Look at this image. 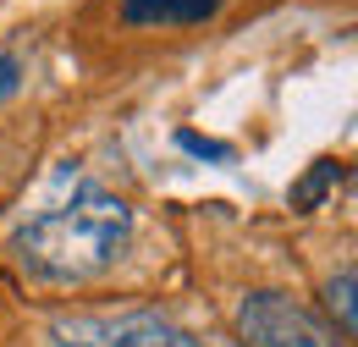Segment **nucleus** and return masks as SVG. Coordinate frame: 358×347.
<instances>
[{
    "mask_svg": "<svg viewBox=\"0 0 358 347\" xmlns=\"http://www.w3.org/2000/svg\"><path fill=\"white\" fill-rule=\"evenodd\" d=\"M127 243H133V204L99 182H83L66 204H50L45 215L28 220L11 237V254L34 281L83 287L122 260Z\"/></svg>",
    "mask_w": 358,
    "mask_h": 347,
    "instance_id": "1",
    "label": "nucleus"
},
{
    "mask_svg": "<svg viewBox=\"0 0 358 347\" xmlns=\"http://www.w3.org/2000/svg\"><path fill=\"white\" fill-rule=\"evenodd\" d=\"M50 337H55V347H204L193 331L171 325L155 309H133V314H55Z\"/></svg>",
    "mask_w": 358,
    "mask_h": 347,
    "instance_id": "2",
    "label": "nucleus"
},
{
    "mask_svg": "<svg viewBox=\"0 0 358 347\" xmlns=\"http://www.w3.org/2000/svg\"><path fill=\"white\" fill-rule=\"evenodd\" d=\"M237 331L243 347H348L336 325H325L287 292H248L237 309Z\"/></svg>",
    "mask_w": 358,
    "mask_h": 347,
    "instance_id": "3",
    "label": "nucleus"
},
{
    "mask_svg": "<svg viewBox=\"0 0 358 347\" xmlns=\"http://www.w3.org/2000/svg\"><path fill=\"white\" fill-rule=\"evenodd\" d=\"M226 0H122V22L127 28H193L210 22Z\"/></svg>",
    "mask_w": 358,
    "mask_h": 347,
    "instance_id": "4",
    "label": "nucleus"
},
{
    "mask_svg": "<svg viewBox=\"0 0 358 347\" xmlns=\"http://www.w3.org/2000/svg\"><path fill=\"white\" fill-rule=\"evenodd\" d=\"M353 292H358V270H353V264H342V270L325 281V309H331V320H336V337H342V342H348V337L358 331Z\"/></svg>",
    "mask_w": 358,
    "mask_h": 347,
    "instance_id": "5",
    "label": "nucleus"
},
{
    "mask_svg": "<svg viewBox=\"0 0 358 347\" xmlns=\"http://www.w3.org/2000/svg\"><path fill=\"white\" fill-rule=\"evenodd\" d=\"M342 176H348V166H342V160H314L309 176H303V182L292 187V210H303V215H309V210H320V204L331 199V187H336Z\"/></svg>",
    "mask_w": 358,
    "mask_h": 347,
    "instance_id": "6",
    "label": "nucleus"
},
{
    "mask_svg": "<svg viewBox=\"0 0 358 347\" xmlns=\"http://www.w3.org/2000/svg\"><path fill=\"white\" fill-rule=\"evenodd\" d=\"M177 143L187 149V155H199V160H215V166H226L231 160V143H215V138H199V132H177Z\"/></svg>",
    "mask_w": 358,
    "mask_h": 347,
    "instance_id": "7",
    "label": "nucleus"
},
{
    "mask_svg": "<svg viewBox=\"0 0 358 347\" xmlns=\"http://www.w3.org/2000/svg\"><path fill=\"white\" fill-rule=\"evenodd\" d=\"M17 88H22V61H17V55H6V50H0V99H11V94H17Z\"/></svg>",
    "mask_w": 358,
    "mask_h": 347,
    "instance_id": "8",
    "label": "nucleus"
}]
</instances>
